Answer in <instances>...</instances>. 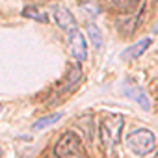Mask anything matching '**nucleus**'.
I'll return each mask as SVG.
<instances>
[{
	"label": "nucleus",
	"instance_id": "nucleus-1",
	"mask_svg": "<svg viewBox=\"0 0 158 158\" xmlns=\"http://www.w3.org/2000/svg\"><path fill=\"white\" fill-rule=\"evenodd\" d=\"M127 149L136 156L151 154L156 147V136L149 128H136L127 136Z\"/></svg>",
	"mask_w": 158,
	"mask_h": 158
},
{
	"label": "nucleus",
	"instance_id": "nucleus-2",
	"mask_svg": "<svg viewBox=\"0 0 158 158\" xmlns=\"http://www.w3.org/2000/svg\"><path fill=\"white\" fill-rule=\"evenodd\" d=\"M52 152L56 154V158H82L84 152L82 138L73 130H67L60 136Z\"/></svg>",
	"mask_w": 158,
	"mask_h": 158
},
{
	"label": "nucleus",
	"instance_id": "nucleus-3",
	"mask_svg": "<svg viewBox=\"0 0 158 158\" xmlns=\"http://www.w3.org/2000/svg\"><path fill=\"white\" fill-rule=\"evenodd\" d=\"M123 123L125 121H123V117L119 114H110V115H106L102 119V123L99 127V132H101V139H102L106 149H114L119 143Z\"/></svg>",
	"mask_w": 158,
	"mask_h": 158
},
{
	"label": "nucleus",
	"instance_id": "nucleus-4",
	"mask_svg": "<svg viewBox=\"0 0 158 158\" xmlns=\"http://www.w3.org/2000/svg\"><path fill=\"white\" fill-rule=\"evenodd\" d=\"M52 17H54V23H56L63 32L73 34V32L78 30L74 15H73L65 6H54V10H52Z\"/></svg>",
	"mask_w": 158,
	"mask_h": 158
},
{
	"label": "nucleus",
	"instance_id": "nucleus-5",
	"mask_svg": "<svg viewBox=\"0 0 158 158\" xmlns=\"http://www.w3.org/2000/svg\"><path fill=\"white\" fill-rule=\"evenodd\" d=\"M69 48H71V54L74 60L78 61H84L88 58V45H86V37L80 34V32H73L69 34Z\"/></svg>",
	"mask_w": 158,
	"mask_h": 158
},
{
	"label": "nucleus",
	"instance_id": "nucleus-6",
	"mask_svg": "<svg viewBox=\"0 0 158 158\" xmlns=\"http://www.w3.org/2000/svg\"><path fill=\"white\" fill-rule=\"evenodd\" d=\"M123 91H125L127 97H130L134 102H138L143 110H149L151 108V101H149V97H147V93H145L143 88H139V86H136L132 82H125Z\"/></svg>",
	"mask_w": 158,
	"mask_h": 158
},
{
	"label": "nucleus",
	"instance_id": "nucleus-7",
	"mask_svg": "<svg viewBox=\"0 0 158 158\" xmlns=\"http://www.w3.org/2000/svg\"><path fill=\"white\" fill-rule=\"evenodd\" d=\"M80 78H82V67L78 65V63H73V65L69 67L65 78H63V82H61L58 93H67V91H71L78 82H80Z\"/></svg>",
	"mask_w": 158,
	"mask_h": 158
},
{
	"label": "nucleus",
	"instance_id": "nucleus-8",
	"mask_svg": "<svg viewBox=\"0 0 158 158\" xmlns=\"http://www.w3.org/2000/svg\"><path fill=\"white\" fill-rule=\"evenodd\" d=\"M149 47H151V37L139 39L138 43H134V45H130L128 48H125L123 54H121V58H123V60H136V58H139Z\"/></svg>",
	"mask_w": 158,
	"mask_h": 158
},
{
	"label": "nucleus",
	"instance_id": "nucleus-9",
	"mask_svg": "<svg viewBox=\"0 0 158 158\" xmlns=\"http://www.w3.org/2000/svg\"><path fill=\"white\" fill-rule=\"evenodd\" d=\"M86 32H88V37H89V41L93 43V47H95L97 50H101V48H102V45H104V39H102L101 28H99L97 24L89 23V24H88V28H86Z\"/></svg>",
	"mask_w": 158,
	"mask_h": 158
},
{
	"label": "nucleus",
	"instance_id": "nucleus-10",
	"mask_svg": "<svg viewBox=\"0 0 158 158\" xmlns=\"http://www.w3.org/2000/svg\"><path fill=\"white\" fill-rule=\"evenodd\" d=\"M23 15L28 17V19H34V21H37V23H48V15H47L45 11H41L39 8H35V6L24 8V10H23Z\"/></svg>",
	"mask_w": 158,
	"mask_h": 158
},
{
	"label": "nucleus",
	"instance_id": "nucleus-11",
	"mask_svg": "<svg viewBox=\"0 0 158 158\" xmlns=\"http://www.w3.org/2000/svg\"><path fill=\"white\" fill-rule=\"evenodd\" d=\"M60 119H61V114H60V112L50 114V115H45V117H41V119H37V121L34 123V130H43V128H47V127L58 123Z\"/></svg>",
	"mask_w": 158,
	"mask_h": 158
},
{
	"label": "nucleus",
	"instance_id": "nucleus-12",
	"mask_svg": "<svg viewBox=\"0 0 158 158\" xmlns=\"http://www.w3.org/2000/svg\"><path fill=\"white\" fill-rule=\"evenodd\" d=\"M110 2H112V6H114L117 11H121V13H130V11L136 10V6H138L139 0H110Z\"/></svg>",
	"mask_w": 158,
	"mask_h": 158
},
{
	"label": "nucleus",
	"instance_id": "nucleus-13",
	"mask_svg": "<svg viewBox=\"0 0 158 158\" xmlns=\"http://www.w3.org/2000/svg\"><path fill=\"white\" fill-rule=\"evenodd\" d=\"M152 32H154V34H158V23L154 24V28H152Z\"/></svg>",
	"mask_w": 158,
	"mask_h": 158
},
{
	"label": "nucleus",
	"instance_id": "nucleus-14",
	"mask_svg": "<svg viewBox=\"0 0 158 158\" xmlns=\"http://www.w3.org/2000/svg\"><path fill=\"white\" fill-rule=\"evenodd\" d=\"M152 158H158V147L154 149V154H152Z\"/></svg>",
	"mask_w": 158,
	"mask_h": 158
}]
</instances>
